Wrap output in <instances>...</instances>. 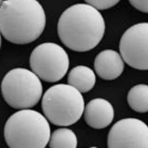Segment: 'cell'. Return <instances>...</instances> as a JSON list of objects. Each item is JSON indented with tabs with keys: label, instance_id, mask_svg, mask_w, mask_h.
<instances>
[{
	"label": "cell",
	"instance_id": "5bb4252c",
	"mask_svg": "<svg viewBox=\"0 0 148 148\" xmlns=\"http://www.w3.org/2000/svg\"><path fill=\"white\" fill-rule=\"evenodd\" d=\"M98 10H106L117 5L120 0H84Z\"/></svg>",
	"mask_w": 148,
	"mask_h": 148
},
{
	"label": "cell",
	"instance_id": "8fae6325",
	"mask_svg": "<svg viewBox=\"0 0 148 148\" xmlns=\"http://www.w3.org/2000/svg\"><path fill=\"white\" fill-rule=\"evenodd\" d=\"M96 75L93 70L85 66L80 65L73 67L67 77V83L76 88L81 93L90 91L96 83Z\"/></svg>",
	"mask_w": 148,
	"mask_h": 148
},
{
	"label": "cell",
	"instance_id": "8992f818",
	"mask_svg": "<svg viewBox=\"0 0 148 148\" xmlns=\"http://www.w3.org/2000/svg\"><path fill=\"white\" fill-rule=\"evenodd\" d=\"M30 66L40 79L55 82L63 79L69 68L68 54L61 46L46 42L37 46L30 56Z\"/></svg>",
	"mask_w": 148,
	"mask_h": 148
},
{
	"label": "cell",
	"instance_id": "30bf717a",
	"mask_svg": "<svg viewBox=\"0 0 148 148\" xmlns=\"http://www.w3.org/2000/svg\"><path fill=\"white\" fill-rule=\"evenodd\" d=\"M94 65L95 72L100 78L110 81L121 76L125 69V61L117 51L106 49L96 56Z\"/></svg>",
	"mask_w": 148,
	"mask_h": 148
},
{
	"label": "cell",
	"instance_id": "6da1fadb",
	"mask_svg": "<svg viewBox=\"0 0 148 148\" xmlns=\"http://www.w3.org/2000/svg\"><path fill=\"white\" fill-rule=\"evenodd\" d=\"M105 31L101 13L88 3L76 4L67 8L58 22L60 40L67 48L77 52L95 48L101 41Z\"/></svg>",
	"mask_w": 148,
	"mask_h": 148
},
{
	"label": "cell",
	"instance_id": "ba28073f",
	"mask_svg": "<svg viewBox=\"0 0 148 148\" xmlns=\"http://www.w3.org/2000/svg\"><path fill=\"white\" fill-rule=\"evenodd\" d=\"M107 145L109 148H148V126L136 118L119 120L110 130Z\"/></svg>",
	"mask_w": 148,
	"mask_h": 148
},
{
	"label": "cell",
	"instance_id": "4fadbf2b",
	"mask_svg": "<svg viewBox=\"0 0 148 148\" xmlns=\"http://www.w3.org/2000/svg\"><path fill=\"white\" fill-rule=\"evenodd\" d=\"M48 143L50 148H76L77 139L71 130L60 128L56 130L51 135Z\"/></svg>",
	"mask_w": 148,
	"mask_h": 148
},
{
	"label": "cell",
	"instance_id": "7a4b0ae2",
	"mask_svg": "<svg viewBox=\"0 0 148 148\" xmlns=\"http://www.w3.org/2000/svg\"><path fill=\"white\" fill-rule=\"evenodd\" d=\"M46 21L44 9L37 0H5L1 3V33L14 44L35 41L44 31Z\"/></svg>",
	"mask_w": 148,
	"mask_h": 148
},
{
	"label": "cell",
	"instance_id": "9a60e30c",
	"mask_svg": "<svg viewBox=\"0 0 148 148\" xmlns=\"http://www.w3.org/2000/svg\"><path fill=\"white\" fill-rule=\"evenodd\" d=\"M133 7L139 11L148 14V0H129Z\"/></svg>",
	"mask_w": 148,
	"mask_h": 148
},
{
	"label": "cell",
	"instance_id": "277c9868",
	"mask_svg": "<svg viewBox=\"0 0 148 148\" xmlns=\"http://www.w3.org/2000/svg\"><path fill=\"white\" fill-rule=\"evenodd\" d=\"M42 107L45 117L51 123L68 126L80 120L85 106L81 92L69 84H60L46 90Z\"/></svg>",
	"mask_w": 148,
	"mask_h": 148
},
{
	"label": "cell",
	"instance_id": "5b68a950",
	"mask_svg": "<svg viewBox=\"0 0 148 148\" xmlns=\"http://www.w3.org/2000/svg\"><path fill=\"white\" fill-rule=\"evenodd\" d=\"M1 91L9 106L22 110L32 108L39 103L43 87L40 79L32 71L16 68L5 75L1 84Z\"/></svg>",
	"mask_w": 148,
	"mask_h": 148
},
{
	"label": "cell",
	"instance_id": "3957f363",
	"mask_svg": "<svg viewBox=\"0 0 148 148\" xmlns=\"http://www.w3.org/2000/svg\"><path fill=\"white\" fill-rule=\"evenodd\" d=\"M46 117L33 110H21L10 116L5 124L4 135L10 148H44L51 136Z\"/></svg>",
	"mask_w": 148,
	"mask_h": 148
},
{
	"label": "cell",
	"instance_id": "7c38bea8",
	"mask_svg": "<svg viewBox=\"0 0 148 148\" xmlns=\"http://www.w3.org/2000/svg\"><path fill=\"white\" fill-rule=\"evenodd\" d=\"M127 101L130 108L139 113L148 112V85L134 86L128 92Z\"/></svg>",
	"mask_w": 148,
	"mask_h": 148
},
{
	"label": "cell",
	"instance_id": "52a82bcc",
	"mask_svg": "<svg viewBox=\"0 0 148 148\" xmlns=\"http://www.w3.org/2000/svg\"><path fill=\"white\" fill-rule=\"evenodd\" d=\"M120 54L130 66L148 70V23L136 24L123 34L119 43Z\"/></svg>",
	"mask_w": 148,
	"mask_h": 148
},
{
	"label": "cell",
	"instance_id": "9c48e42d",
	"mask_svg": "<svg viewBox=\"0 0 148 148\" xmlns=\"http://www.w3.org/2000/svg\"><path fill=\"white\" fill-rule=\"evenodd\" d=\"M84 120L87 125L96 129L106 128L114 118V109L112 104L103 98L91 100L85 107Z\"/></svg>",
	"mask_w": 148,
	"mask_h": 148
}]
</instances>
